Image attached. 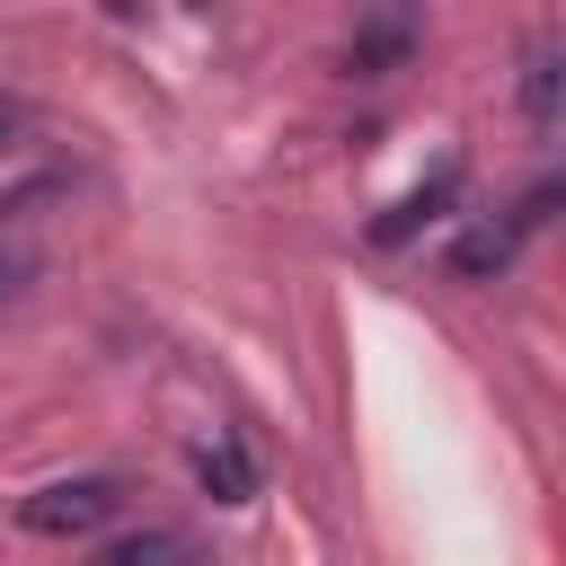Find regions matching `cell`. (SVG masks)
Returning a JSON list of instances; mask_svg holds the SVG:
<instances>
[{
  "label": "cell",
  "mask_w": 566,
  "mask_h": 566,
  "mask_svg": "<svg viewBox=\"0 0 566 566\" xmlns=\"http://www.w3.org/2000/svg\"><path fill=\"white\" fill-rule=\"evenodd\" d=\"M513 239H522V221H478V230H460V239H451V274H460V283L504 274V265H513Z\"/></svg>",
  "instance_id": "obj_3"
},
{
  "label": "cell",
  "mask_w": 566,
  "mask_h": 566,
  "mask_svg": "<svg viewBox=\"0 0 566 566\" xmlns=\"http://www.w3.org/2000/svg\"><path fill=\"white\" fill-rule=\"evenodd\" d=\"M115 504H124L115 478H62V486H35V495L18 504V522H27L35 539H80V531L115 522Z\"/></svg>",
  "instance_id": "obj_1"
},
{
  "label": "cell",
  "mask_w": 566,
  "mask_h": 566,
  "mask_svg": "<svg viewBox=\"0 0 566 566\" xmlns=\"http://www.w3.org/2000/svg\"><path fill=\"white\" fill-rule=\"evenodd\" d=\"M9 292H18V256H0V301H9Z\"/></svg>",
  "instance_id": "obj_9"
},
{
  "label": "cell",
  "mask_w": 566,
  "mask_h": 566,
  "mask_svg": "<svg viewBox=\"0 0 566 566\" xmlns=\"http://www.w3.org/2000/svg\"><path fill=\"white\" fill-rule=\"evenodd\" d=\"M522 106H531V124H557V44H539V53H531V80H522Z\"/></svg>",
  "instance_id": "obj_7"
},
{
  "label": "cell",
  "mask_w": 566,
  "mask_h": 566,
  "mask_svg": "<svg viewBox=\"0 0 566 566\" xmlns=\"http://www.w3.org/2000/svg\"><path fill=\"white\" fill-rule=\"evenodd\" d=\"M97 566H195V531L177 522H150V531H124L97 548Z\"/></svg>",
  "instance_id": "obj_2"
},
{
  "label": "cell",
  "mask_w": 566,
  "mask_h": 566,
  "mask_svg": "<svg viewBox=\"0 0 566 566\" xmlns=\"http://www.w3.org/2000/svg\"><path fill=\"white\" fill-rule=\"evenodd\" d=\"M407 35H416L407 18H380V27H363V35H354V71H380V62H398V53H407Z\"/></svg>",
  "instance_id": "obj_6"
},
{
  "label": "cell",
  "mask_w": 566,
  "mask_h": 566,
  "mask_svg": "<svg viewBox=\"0 0 566 566\" xmlns=\"http://www.w3.org/2000/svg\"><path fill=\"white\" fill-rule=\"evenodd\" d=\"M18 133H27V106H18V97H0V150H9Z\"/></svg>",
  "instance_id": "obj_8"
},
{
  "label": "cell",
  "mask_w": 566,
  "mask_h": 566,
  "mask_svg": "<svg viewBox=\"0 0 566 566\" xmlns=\"http://www.w3.org/2000/svg\"><path fill=\"white\" fill-rule=\"evenodd\" d=\"M451 186H460V168H451V159H442V168H433V177H424V186H416V195H407V203H398V212H389V221H371V239H380V248H398V239H407V230H416V221H433V212H442V203H451Z\"/></svg>",
  "instance_id": "obj_5"
},
{
  "label": "cell",
  "mask_w": 566,
  "mask_h": 566,
  "mask_svg": "<svg viewBox=\"0 0 566 566\" xmlns=\"http://www.w3.org/2000/svg\"><path fill=\"white\" fill-rule=\"evenodd\" d=\"M195 478H203L212 504H248V495H256V460H248L239 442H203V451H195Z\"/></svg>",
  "instance_id": "obj_4"
}]
</instances>
